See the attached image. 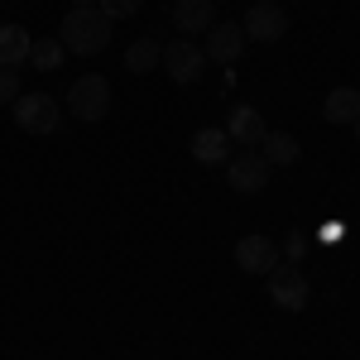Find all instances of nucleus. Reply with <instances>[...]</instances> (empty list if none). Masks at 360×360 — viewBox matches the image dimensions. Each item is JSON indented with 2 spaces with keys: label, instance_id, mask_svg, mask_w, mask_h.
Wrapping results in <instances>:
<instances>
[{
  "label": "nucleus",
  "instance_id": "6e6552de",
  "mask_svg": "<svg viewBox=\"0 0 360 360\" xmlns=\"http://www.w3.org/2000/svg\"><path fill=\"white\" fill-rule=\"evenodd\" d=\"M236 264H240L245 274H264V278H269L283 259H278V245L269 240V236H240V245H236Z\"/></svg>",
  "mask_w": 360,
  "mask_h": 360
},
{
  "label": "nucleus",
  "instance_id": "20e7f679",
  "mask_svg": "<svg viewBox=\"0 0 360 360\" xmlns=\"http://www.w3.org/2000/svg\"><path fill=\"white\" fill-rule=\"evenodd\" d=\"M269 298H274V307H283V312H303L307 298H312V288H307V274L298 269V264H278L274 274H269Z\"/></svg>",
  "mask_w": 360,
  "mask_h": 360
},
{
  "label": "nucleus",
  "instance_id": "9d476101",
  "mask_svg": "<svg viewBox=\"0 0 360 360\" xmlns=\"http://www.w3.org/2000/svg\"><path fill=\"white\" fill-rule=\"evenodd\" d=\"M212 25H217V5L212 0H178L173 5V29H183V39L207 34Z\"/></svg>",
  "mask_w": 360,
  "mask_h": 360
},
{
  "label": "nucleus",
  "instance_id": "423d86ee",
  "mask_svg": "<svg viewBox=\"0 0 360 360\" xmlns=\"http://www.w3.org/2000/svg\"><path fill=\"white\" fill-rule=\"evenodd\" d=\"M226 173H231V188H236L240 197H255L264 183H269V164H264L259 149H245V154L226 159Z\"/></svg>",
  "mask_w": 360,
  "mask_h": 360
},
{
  "label": "nucleus",
  "instance_id": "aec40b11",
  "mask_svg": "<svg viewBox=\"0 0 360 360\" xmlns=\"http://www.w3.org/2000/svg\"><path fill=\"white\" fill-rule=\"evenodd\" d=\"M283 250H288V264H293V259H303V255H307V236H303V231H293V236L283 240Z\"/></svg>",
  "mask_w": 360,
  "mask_h": 360
},
{
  "label": "nucleus",
  "instance_id": "4be33fe9",
  "mask_svg": "<svg viewBox=\"0 0 360 360\" xmlns=\"http://www.w3.org/2000/svg\"><path fill=\"white\" fill-rule=\"evenodd\" d=\"M86 5H96V0H72V10H86Z\"/></svg>",
  "mask_w": 360,
  "mask_h": 360
},
{
  "label": "nucleus",
  "instance_id": "39448f33",
  "mask_svg": "<svg viewBox=\"0 0 360 360\" xmlns=\"http://www.w3.org/2000/svg\"><path fill=\"white\" fill-rule=\"evenodd\" d=\"M240 29H245V39H255V44H278L288 34V15H283V5H274V0H255L250 15L240 20Z\"/></svg>",
  "mask_w": 360,
  "mask_h": 360
},
{
  "label": "nucleus",
  "instance_id": "9b49d317",
  "mask_svg": "<svg viewBox=\"0 0 360 360\" xmlns=\"http://www.w3.org/2000/svg\"><path fill=\"white\" fill-rule=\"evenodd\" d=\"M226 135H231V144H250V149H259L264 135H269V125H264V115L255 111V106H236V111H231V125H226Z\"/></svg>",
  "mask_w": 360,
  "mask_h": 360
},
{
  "label": "nucleus",
  "instance_id": "6ab92c4d",
  "mask_svg": "<svg viewBox=\"0 0 360 360\" xmlns=\"http://www.w3.org/2000/svg\"><path fill=\"white\" fill-rule=\"evenodd\" d=\"M20 96V68H0V106H10Z\"/></svg>",
  "mask_w": 360,
  "mask_h": 360
},
{
  "label": "nucleus",
  "instance_id": "412c9836",
  "mask_svg": "<svg viewBox=\"0 0 360 360\" xmlns=\"http://www.w3.org/2000/svg\"><path fill=\"white\" fill-rule=\"evenodd\" d=\"M317 240H346V221H341V217H332V221H322V231H317Z\"/></svg>",
  "mask_w": 360,
  "mask_h": 360
},
{
  "label": "nucleus",
  "instance_id": "7ed1b4c3",
  "mask_svg": "<svg viewBox=\"0 0 360 360\" xmlns=\"http://www.w3.org/2000/svg\"><path fill=\"white\" fill-rule=\"evenodd\" d=\"M15 120H20V130H29V135H53L63 111H58V101L49 91H29V96H15Z\"/></svg>",
  "mask_w": 360,
  "mask_h": 360
},
{
  "label": "nucleus",
  "instance_id": "a211bd4d",
  "mask_svg": "<svg viewBox=\"0 0 360 360\" xmlns=\"http://www.w3.org/2000/svg\"><path fill=\"white\" fill-rule=\"evenodd\" d=\"M139 5H144V0H96V10H101V15H106V20H130V15H139Z\"/></svg>",
  "mask_w": 360,
  "mask_h": 360
},
{
  "label": "nucleus",
  "instance_id": "5701e85b",
  "mask_svg": "<svg viewBox=\"0 0 360 360\" xmlns=\"http://www.w3.org/2000/svg\"><path fill=\"white\" fill-rule=\"evenodd\" d=\"M356 139H360V120H356Z\"/></svg>",
  "mask_w": 360,
  "mask_h": 360
},
{
  "label": "nucleus",
  "instance_id": "ddd939ff",
  "mask_svg": "<svg viewBox=\"0 0 360 360\" xmlns=\"http://www.w3.org/2000/svg\"><path fill=\"white\" fill-rule=\"evenodd\" d=\"M322 115H327L332 125H356V120H360V91H356V86H336V91H327Z\"/></svg>",
  "mask_w": 360,
  "mask_h": 360
},
{
  "label": "nucleus",
  "instance_id": "f03ea898",
  "mask_svg": "<svg viewBox=\"0 0 360 360\" xmlns=\"http://www.w3.org/2000/svg\"><path fill=\"white\" fill-rule=\"evenodd\" d=\"M68 111L77 115V120H101V115L111 111V86L101 72H86L77 82L68 86Z\"/></svg>",
  "mask_w": 360,
  "mask_h": 360
},
{
  "label": "nucleus",
  "instance_id": "f257e3e1",
  "mask_svg": "<svg viewBox=\"0 0 360 360\" xmlns=\"http://www.w3.org/2000/svg\"><path fill=\"white\" fill-rule=\"evenodd\" d=\"M58 44H63L68 53H77V58H96L106 44H111V20H106L96 5L68 10V20L58 25Z\"/></svg>",
  "mask_w": 360,
  "mask_h": 360
},
{
  "label": "nucleus",
  "instance_id": "0eeeda50",
  "mask_svg": "<svg viewBox=\"0 0 360 360\" xmlns=\"http://www.w3.org/2000/svg\"><path fill=\"white\" fill-rule=\"evenodd\" d=\"M202 63H207V53L197 49L193 39H178V44H168V49H164V72L178 86H193L197 77H202Z\"/></svg>",
  "mask_w": 360,
  "mask_h": 360
},
{
  "label": "nucleus",
  "instance_id": "2eb2a0df",
  "mask_svg": "<svg viewBox=\"0 0 360 360\" xmlns=\"http://www.w3.org/2000/svg\"><path fill=\"white\" fill-rule=\"evenodd\" d=\"M259 154H264V164H298V139L288 135V130H269L264 144H259Z\"/></svg>",
  "mask_w": 360,
  "mask_h": 360
},
{
  "label": "nucleus",
  "instance_id": "f3484780",
  "mask_svg": "<svg viewBox=\"0 0 360 360\" xmlns=\"http://www.w3.org/2000/svg\"><path fill=\"white\" fill-rule=\"evenodd\" d=\"M63 53H68V49H63L58 39H34V44H29V63H34L39 72H58V68H63Z\"/></svg>",
  "mask_w": 360,
  "mask_h": 360
},
{
  "label": "nucleus",
  "instance_id": "4468645a",
  "mask_svg": "<svg viewBox=\"0 0 360 360\" xmlns=\"http://www.w3.org/2000/svg\"><path fill=\"white\" fill-rule=\"evenodd\" d=\"M29 39L20 25H0V68H20V63H29Z\"/></svg>",
  "mask_w": 360,
  "mask_h": 360
},
{
  "label": "nucleus",
  "instance_id": "1a4fd4ad",
  "mask_svg": "<svg viewBox=\"0 0 360 360\" xmlns=\"http://www.w3.org/2000/svg\"><path fill=\"white\" fill-rule=\"evenodd\" d=\"M240 49H245V29L240 25H212L207 29V49H202V53L212 58V63L231 68V63L240 58Z\"/></svg>",
  "mask_w": 360,
  "mask_h": 360
},
{
  "label": "nucleus",
  "instance_id": "f8f14e48",
  "mask_svg": "<svg viewBox=\"0 0 360 360\" xmlns=\"http://www.w3.org/2000/svg\"><path fill=\"white\" fill-rule=\"evenodd\" d=\"M193 159L197 164H226V159H231V135H226L221 125H202V130H197L193 135Z\"/></svg>",
  "mask_w": 360,
  "mask_h": 360
},
{
  "label": "nucleus",
  "instance_id": "dca6fc26",
  "mask_svg": "<svg viewBox=\"0 0 360 360\" xmlns=\"http://www.w3.org/2000/svg\"><path fill=\"white\" fill-rule=\"evenodd\" d=\"M154 63H164V49H159L154 39H135V44L125 49V68H130L135 77H144V72H154Z\"/></svg>",
  "mask_w": 360,
  "mask_h": 360
}]
</instances>
